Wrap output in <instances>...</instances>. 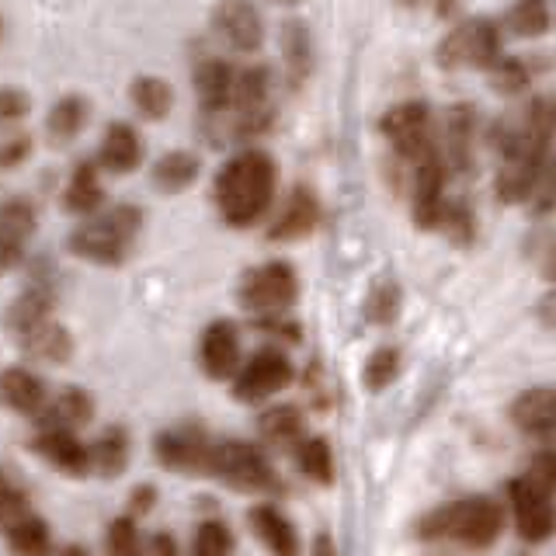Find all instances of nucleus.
Instances as JSON below:
<instances>
[{
  "label": "nucleus",
  "instance_id": "f257e3e1",
  "mask_svg": "<svg viewBox=\"0 0 556 556\" xmlns=\"http://www.w3.org/2000/svg\"><path fill=\"white\" fill-rule=\"evenodd\" d=\"M556 139V94H535L521 109L504 112L486 129V147L497 156L494 191L504 205L532 202L549 167Z\"/></svg>",
  "mask_w": 556,
  "mask_h": 556
},
{
  "label": "nucleus",
  "instance_id": "f03ea898",
  "mask_svg": "<svg viewBox=\"0 0 556 556\" xmlns=\"http://www.w3.org/2000/svg\"><path fill=\"white\" fill-rule=\"evenodd\" d=\"M278 191V164L268 150H240L216 174L213 199L226 226L248 230L268 213Z\"/></svg>",
  "mask_w": 556,
  "mask_h": 556
},
{
  "label": "nucleus",
  "instance_id": "7ed1b4c3",
  "mask_svg": "<svg viewBox=\"0 0 556 556\" xmlns=\"http://www.w3.org/2000/svg\"><path fill=\"white\" fill-rule=\"evenodd\" d=\"M504 532V508L497 497L469 494L459 501H445L439 508L414 518V539L421 543H452L469 553L491 549Z\"/></svg>",
  "mask_w": 556,
  "mask_h": 556
},
{
  "label": "nucleus",
  "instance_id": "20e7f679",
  "mask_svg": "<svg viewBox=\"0 0 556 556\" xmlns=\"http://www.w3.org/2000/svg\"><path fill=\"white\" fill-rule=\"evenodd\" d=\"M143 230V208L132 202H118L112 208H98L70 233V251L94 265H122L132 243Z\"/></svg>",
  "mask_w": 556,
  "mask_h": 556
},
{
  "label": "nucleus",
  "instance_id": "39448f33",
  "mask_svg": "<svg viewBox=\"0 0 556 556\" xmlns=\"http://www.w3.org/2000/svg\"><path fill=\"white\" fill-rule=\"evenodd\" d=\"M501 56L504 31L494 17H463L434 46V63L448 70V74H459V70H480V74H486Z\"/></svg>",
  "mask_w": 556,
  "mask_h": 556
},
{
  "label": "nucleus",
  "instance_id": "423d86ee",
  "mask_svg": "<svg viewBox=\"0 0 556 556\" xmlns=\"http://www.w3.org/2000/svg\"><path fill=\"white\" fill-rule=\"evenodd\" d=\"M205 477H216L226 486L243 494H278L282 491V480H278L275 466L268 463V456L251 442H213V452H208V466Z\"/></svg>",
  "mask_w": 556,
  "mask_h": 556
},
{
  "label": "nucleus",
  "instance_id": "0eeeda50",
  "mask_svg": "<svg viewBox=\"0 0 556 556\" xmlns=\"http://www.w3.org/2000/svg\"><path fill=\"white\" fill-rule=\"evenodd\" d=\"M237 300L261 320L286 317L292 303L300 300V278H295V268L289 261H265V265L251 268L240 278Z\"/></svg>",
  "mask_w": 556,
  "mask_h": 556
},
{
  "label": "nucleus",
  "instance_id": "6e6552de",
  "mask_svg": "<svg viewBox=\"0 0 556 556\" xmlns=\"http://www.w3.org/2000/svg\"><path fill=\"white\" fill-rule=\"evenodd\" d=\"M379 132L390 143V156L400 164L421 161L428 150L439 147L428 101H400V104H393V109L382 112Z\"/></svg>",
  "mask_w": 556,
  "mask_h": 556
},
{
  "label": "nucleus",
  "instance_id": "1a4fd4ad",
  "mask_svg": "<svg viewBox=\"0 0 556 556\" xmlns=\"http://www.w3.org/2000/svg\"><path fill=\"white\" fill-rule=\"evenodd\" d=\"M508 508L521 543L539 546L556 539V497L529 477L508 480Z\"/></svg>",
  "mask_w": 556,
  "mask_h": 556
},
{
  "label": "nucleus",
  "instance_id": "9d476101",
  "mask_svg": "<svg viewBox=\"0 0 556 556\" xmlns=\"http://www.w3.org/2000/svg\"><path fill=\"white\" fill-rule=\"evenodd\" d=\"M295 379L292 362L278 348H261L257 355L248 358V365L233 376V396L240 404H257L275 393H282Z\"/></svg>",
  "mask_w": 556,
  "mask_h": 556
},
{
  "label": "nucleus",
  "instance_id": "9b49d317",
  "mask_svg": "<svg viewBox=\"0 0 556 556\" xmlns=\"http://www.w3.org/2000/svg\"><path fill=\"white\" fill-rule=\"evenodd\" d=\"M213 31L226 49L240 56H254L265 46V17L251 0H219L213 11Z\"/></svg>",
  "mask_w": 556,
  "mask_h": 556
},
{
  "label": "nucleus",
  "instance_id": "f8f14e48",
  "mask_svg": "<svg viewBox=\"0 0 556 556\" xmlns=\"http://www.w3.org/2000/svg\"><path fill=\"white\" fill-rule=\"evenodd\" d=\"M511 425L539 442V448H556V387L521 390L508 407Z\"/></svg>",
  "mask_w": 556,
  "mask_h": 556
},
{
  "label": "nucleus",
  "instance_id": "ddd939ff",
  "mask_svg": "<svg viewBox=\"0 0 556 556\" xmlns=\"http://www.w3.org/2000/svg\"><path fill=\"white\" fill-rule=\"evenodd\" d=\"M208 452H213V439L191 425L170 428L156 439V459L167 469H178V473H205Z\"/></svg>",
  "mask_w": 556,
  "mask_h": 556
},
{
  "label": "nucleus",
  "instance_id": "4468645a",
  "mask_svg": "<svg viewBox=\"0 0 556 556\" xmlns=\"http://www.w3.org/2000/svg\"><path fill=\"white\" fill-rule=\"evenodd\" d=\"M477 129H480L477 104H452L448 115H445V147H442L448 170L473 174V167H477Z\"/></svg>",
  "mask_w": 556,
  "mask_h": 556
},
{
  "label": "nucleus",
  "instance_id": "2eb2a0df",
  "mask_svg": "<svg viewBox=\"0 0 556 556\" xmlns=\"http://www.w3.org/2000/svg\"><path fill=\"white\" fill-rule=\"evenodd\" d=\"M39 226V213L28 199H8L0 205V275L11 271L17 261H22L28 240Z\"/></svg>",
  "mask_w": 556,
  "mask_h": 556
},
{
  "label": "nucleus",
  "instance_id": "dca6fc26",
  "mask_svg": "<svg viewBox=\"0 0 556 556\" xmlns=\"http://www.w3.org/2000/svg\"><path fill=\"white\" fill-rule=\"evenodd\" d=\"M195 94H199V109L205 118H219L230 112L233 104V84H237V66H230L219 56H205L195 63Z\"/></svg>",
  "mask_w": 556,
  "mask_h": 556
},
{
  "label": "nucleus",
  "instance_id": "f3484780",
  "mask_svg": "<svg viewBox=\"0 0 556 556\" xmlns=\"http://www.w3.org/2000/svg\"><path fill=\"white\" fill-rule=\"evenodd\" d=\"M320 226V199L317 191L309 185H295L289 191V199L282 205L278 219L268 226V240L275 243H292V240H303Z\"/></svg>",
  "mask_w": 556,
  "mask_h": 556
},
{
  "label": "nucleus",
  "instance_id": "a211bd4d",
  "mask_svg": "<svg viewBox=\"0 0 556 556\" xmlns=\"http://www.w3.org/2000/svg\"><path fill=\"white\" fill-rule=\"evenodd\" d=\"M199 362L208 379H230L240 372V330L233 320H213L205 327Z\"/></svg>",
  "mask_w": 556,
  "mask_h": 556
},
{
  "label": "nucleus",
  "instance_id": "6ab92c4d",
  "mask_svg": "<svg viewBox=\"0 0 556 556\" xmlns=\"http://www.w3.org/2000/svg\"><path fill=\"white\" fill-rule=\"evenodd\" d=\"M94 164L109 174H132L139 164H143V136H139L136 126H129V122H112L101 136Z\"/></svg>",
  "mask_w": 556,
  "mask_h": 556
},
{
  "label": "nucleus",
  "instance_id": "aec40b11",
  "mask_svg": "<svg viewBox=\"0 0 556 556\" xmlns=\"http://www.w3.org/2000/svg\"><path fill=\"white\" fill-rule=\"evenodd\" d=\"M35 452L70 477L91 473V448H87L74 431H39Z\"/></svg>",
  "mask_w": 556,
  "mask_h": 556
},
{
  "label": "nucleus",
  "instance_id": "412c9836",
  "mask_svg": "<svg viewBox=\"0 0 556 556\" xmlns=\"http://www.w3.org/2000/svg\"><path fill=\"white\" fill-rule=\"evenodd\" d=\"M251 529L271 556H300V532L292 521L275 508V504H257L251 508Z\"/></svg>",
  "mask_w": 556,
  "mask_h": 556
},
{
  "label": "nucleus",
  "instance_id": "4be33fe9",
  "mask_svg": "<svg viewBox=\"0 0 556 556\" xmlns=\"http://www.w3.org/2000/svg\"><path fill=\"white\" fill-rule=\"evenodd\" d=\"M0 404L17 414H39L46 407V382L22 365L4 369L0 372Z\"/></svg>",
  "mask_w": 556,
  "mask_h": 556
},
{
  "label": "nucleus",
  "instance_id": "5701e85b",
  "mask_svg": "<svg viewBox=\"0 0 556 556\" xmlns=\"http://www.w3.org/2000/svg\"><path fill=\"white\" fill-rule=\"evenodd\" d=\"M261 439H265L271 448H289L295 452L300 448V442L306 439V417L300 407L292 404H278V407H268L265 414H261Z\"/></svg>",
  "mask_w": 556,
  "mask_h": 556
},
{
  "label": "nucleus",
  "instance_id": "b1692460",
  "mask_svg": "<svg viewBox=\"0 0 556 556\" xmlns=\"http://www.w3.org/2000/svg\"><path fill=\"white\" fill-rule=\"evenodd\" d=\"M39 414H42V431H77L94 417V400L84 390L70 387Z\"/></svg>",
  "mask_w": 556,
  "mask_h": 556
},
{
  "label": "nucleus",
  "instance_id": "393cba45",
  "mask_svg": "<svg viewBox=\"0 0 556 556\" xmlns=\"http://www.w3.org/2000/svg\"><path fill=\"white\" fill-rule=\"evenodd\" d=\"M98 164L94 161H80L74 167L66 181V191H63V208L66 213H77V216H94L101 202H104V188H101V178H98Z\"/></svg>",
  "mask_w": 556,
  "mask_h": 556
},
{
  "label": "nucleus",
  "instance_id": "a878e982",
  "mask_svg": "<svg viewBox=\"0 0 556 556\" xmlns=\"http://www.w3.org/2000/svg\"><path fill=\"white\" fill-rule=\"evenodd\" d=\"M202 174V161L191 150H167L161 161L153 164V185L164 195H178V191L191 188Z\"/></svg>",
  "mask_w": 556,
  "mask_h": 556
},
{
  "label": "nucleus",
  "instance_id": "bb28decb",
  "mask_svg": "<svg viewBox=\"0 0 556 556\" xmlns=\"http://www.w3.org/2000/svg\"><path fill=\"white\" fill-rule=\"evenodd\" d=\"M52 306H56V292L49 286H31L14 300V306L8 309V324L17 338L28 334L31 327H39L46 320H52Z\"/></svg>",
  "mask_w": 556,
  "mask_h": 556
},
{
  "label": "nucleus",
  "instance_id": "cd10ccee",
  "mask_svg": "<svg viewBox=\"0 0 556 556\" xmlns=\"http://www.w3.org/2000/svg\"><path fill=\"white\" fill-rule=\"evenodd\" d=\"M282 60H286V74L292 87H300L313 74V35L306 22L282 25Z\"/></svg>",
  "mask_w": 556,
  "mask_h": 556
},
{
  "label": "nucleus",
  "instance_id": "c85d7f7f",
  "mask_svg": "<svg viewBox=\"0 0 556 556\" xmlns=\"http://www.w3.org/2000/svg\"><path fill=\"white\" fill-rule=\"evenodd\" d=\"M87 118H91V104H87L80 94H66L49 109L46 132L52 143H74V139L84 132Z\"/></svg>",
  "mask_w": 556,
  "mask_h": 556
},
{
  "label": "nucleus",
  "instance_id": "c756f323",
  "mask_svg": "<svg viewBox=\"0 0 556 556\" xmlns=\"http://www.w3.org/2000/svg\"><path fill=\"white\" fill-rule=\"evenodd\" d=\"M515 39H539L549 31V8L546 0H515V4L501 14L497 22Z\"/></svg>",
  "mask_w": 556,
  "mask_h": 556
},
{
  "label": "nucleus",
  "instance_id": "7c9ffc66",
  "mask_svg": "<svg viewBox=\"0 0 556 556\" xmlns=\"http://www.w3.org/2000/svg\"><path fill=\"white\" fill-rule=\"evenodd\" d=\"M129 98H132V109L150 122L167 118V112L174 109V87L164 77H153V74L136 77Z\"/></svg>",
  "mask_w": 556,
  "mask_h": 556
},
{
  "label": "nucleus",
  "instance_id": "2f4dec72",
  "mask_svg": "<svg viewBox=\"0 0 556 556\" xmlns=\"http://www.w3.org/2000/svg\"><path fill=\"white\" fill-rule=\"evenodd\" d=\"M4 532H8V546H11L14 556H49V549H52L49 526L42 518L28 515V511L22 518H14Z\"/></svg>",
  "mask_w": 556,
  "mask_h": 556
},
{
  "label": "nucleus",
  "instance_id": "473e14b6",
  "mask_svg": "<svg viewBox=\"0 0 556 556\" xmlns=\"http://www.w3.org/2000/svg\"><path fill=\"white\" fill-rule=\"evenodd\" d=\"M486 84H491V91L501 94V98H518L526 94L532 87V63L526 56H504L486 70Z\"/></svg>",
  "mask_w": 556,
  "mask_h": 556
},
{
  "label": "nucleus",
  "instance_id": "72a5a7b5",
  "mask_svg": "<svg viewBox=\"0 0 556 556\" xmlns=\"http://www.w3.org/2000/svg\"><path fill=\"white\" fill-rule=\"evenodd\" d=\"M25 352L35 355L39 362H63L70 358V330L60 327L56 320H46L39 327H31L28 334H22Z\"/></svg>",
  "mask_w": 556,
  "mask_h": 556
},
{
  "label": "nucleus",
  "instance_id": "f704fd0d",
  "mask_svg": "<svg viewBox=\"0 0 556 556\" xmlns=\"http://www.w3.org/2000/svg\"><path fill=\"white\" fill-rule=\"evenodd\" d=\"M126 466H129V434L122 428H109L91 445V469H98L101 477H118Z\"/></svg>",
  "mask_w": 556,
  "mask_h": 556
},
{
  "label": "nucleus",
  "instance_id": "c9c22d12",
  "mask_svg": "<svg viewBox=\"0 0 556 556\" xmlns=\"http://www.w3.org/2000/svg\"><path fill=\"white\" fill-rule=\"evenodd\" d=\"M400 309H404V289H400L393 278H379V282L365 295V320L376 327H390L396 324Z\"/></svg>",
  "mask_w": 556,
  "mask_h": 556
},
{
  "label": "nucleus",
  "instance_id": "e433bc0d",
  "mask_svg": "<svg viewBox=\"0 0 556 556\" xmlns=\"http://www.w3.org/2000/svg\"><path fill=\"white\" fill-rule=\"evenodd\" d=\"M295 466L313 483L320 486L334 483V452H330L327 439H303L300 448H295Z\"/></svg>",
  "mask_w": 556,
  "mask_h": 556
},
{
  "label": "nucleus",
  "instance_id": "4c0bfd02",
  "mask_svg": "<svg viewBox=\"0 0 556 556\" xmlns=\"http://www.w3.org/2000/svg\"><path fill=\"white\" fill-rule=\"evenodd\" d=\"M400 369H404V355H400V348H393V344L376 348V352L365 358V365H362L365 390L379 393V390L393 387V382L400 379Z\"/></svg>",
  "mask_w": 556,
  "mask_h": 556
},
{
  "label": "nucleus",
  "instance_id": "58836bf2",
  "mask_svg": "<svg viewBox=\"0 0 556 556\" xmlns=\"http://www.w3.org/2000/svg\"><path fill=\"white\" fill-rule=\"evenodd\" d=\"M439 233H445L456 248H469L477 240V213L473 205L463 202V199H448L445 202V213L439 223Z\"/></svg>",
  "mask_w": 556,
  "mask_h": 556
},
{
  "label": "nucleus",
  "instance_id": "ea45409f",
  "mask_svg": "<svg viewBox=\"0 0 556 556\" xmlns=\"http://www.w3.org/2000/svg\"><path fill=\"white\" fill-rule=\"evenodd\" d=\"M233 553V532L226 521L208 518L199 526L195 539H191V556H230Z\"/></svg>",
  "mask_w": 556,
  "mask_h": 556
},
{
  "label": "nucleus",
  "instance_id": "a19ab883",
  "mask_svg": "<svg viewBox=\"0 0 556 556\" xmlns=\"http://www.w3.org/2000/svg\"><path fill=\"white\" fill-rule=\"evenodd\" d=\"M109 553L112 556H143V539L132 518H115L109 526Z\"/></svg>",
  "mask_w": 556,
  "mask_h": 556
},
{
  "label": "nucleus",
  "instance_id": "79ce46f5",
  "mask_svg": "<svg viewBox=\"0 0 556 556\" xmlns=\"http://www.w3.org/2000/svg\"><path fill=\"white\" fill-rule=\"evenodd\" d=\"M529 480H535L543 491L556 497V448H535L529 459Z\"/></svg>",
  "mask_w": 556,
  "mask_h": 556
},
{
  "label": "nucleus",
  "instance_id": "37998d69",
  "mask_svg": "<svg viewBox=\"0 0 556 556\" xmlns=\"http://www.w3.org/2000/svg\"><path fill=\"white\" fill-rule=\"evenodd\" d=\"M31 112V98L17 87H0V126H11V122H22Z\"/></svg>",
  "mask_w": 556,
  "mask_h": 556
},
{
  "label": "nucleus",
  "instance_id": "c03bdc74",
  "mask_svg": "<svg viewBox=\"0 0 556 556\" xmlns=\"http://www.w3.org/2000/svg\"><path fill=\"white\" fill-rule=\"evenodd\" d=\"M28 511V504H25V494L17 491V486L8 480V477H0V526H11L14 518H22Z\"/></svg>",
  "mask_w": 556,
  "mask_h": 556
},
{
  "label": "nucleus",
  "instance_id": "a18cd8bd",
  "mask_svg": "<svg viewBox=\"0 0 556 556\" xmlns=\"http://www.w3.org/2000/svg\"><path fill=\"white\" fill-rule=\"evenodd\" d=\"M31 153V139L28 136H11L0 143V170H11L17 164H25Z\"/></svg>",
  "mask_w": 556,
  "mask_h": 556
},
{
  "label": "nucleus",
  "instance_id": "49530a36",
  "mask_svg": "<svg viewBox=\"0 0 556 556\" xmlns=\"http://www.w3.org/2000/svg\"><path fill=\"white\" fill-rule=\"evenodd\" d=\"M535 320L543 324L546 330H556V286L539 295V303H535Z\"/></svg>",
  "mask_w": 556,
  "mask_h": 556
},
{
  "label": "nucleus",
  "instance_id": "de8ad7c7",
  "mask_svg": "<svg viewBox=\"0 0 556 556\" xmlns=\"http://www.w3.org/2000/svg\"><path fill=\"white\" fill-rule=\"evenodd\" d=\"M539 275H543L549 286H556V233L546 240L543 254H539Z\"/></svg>",
  "mask_w": 556,
  "mask_h": 556
},
{
  "label": "nucleus",
  "instance_id": "09e8293b",
  "mask_svg": "<svg viewBox=\"0 0 556 556\" xmlns=\"http://www.w3.org/2000/svg\"><path fill=\"white\" fill-rule=\"evenodd\" d=\"M153 501H156V491H153V486H136V491H132V501H129V508H132L136 515H143V511L153 508Z\"/></svg>",
  "mask_w": 556,
  "mask_h": 556
},
{
  "label": "nucleus",
  "instance_id": "8fccbe9b",
  "mask_svg": "<svg viewBox=\"0 0 556 556\" xmlns=\"http://www.w3.org/2000/svg\"><path fill=\"white\" fill-rule=\"evenodd\" d=\"M150 553H153V556H181V553H178V543H174V535H167V532H156V535H153Z\"/></svg>",
  "mask_w": 556,
  "mask_h": 556
},
{
  "label": "nucleus",
  "instance_id": "3c124183",
  "mask_svg": "<svg viewBox=\"0 0 556 556\" xmlns=\"http://www.w3.org/2000/svg\"><path fill=\"white\" fill-rule=\"evenodd\" d=\"M309 556H338V546H334V539H330V532H317Z\"/></svg>",
  "mask_w": 556,
  "mask_h": 556
},
{
  "label": "nucleus",
  "instance_id": "603ef678",
  "mask_svg": "<svg viewBox=\"0 0 556 556\" xmlns=\"http://www.w3.org/2000/svg\"><path fill=\"white\" fill-rule=\"evenodd\" d=\"M459 11V0H439V4H434V14L439 17H452Z\"/></svg>",
  "mask_w": 556,
  "mask_h": 556
},
{
  "label": "nucleus",
  "instance_id": "864d4df0",
  "mask_svg": "<svg viewBox=\"0 0 556 556\" xmlns=\"http://www.w3.org/2000/svg\"><path fill=\"white\" fill-rule=\"evenodd\" d=\"M60 556H91V553H87L84 546H66V549H63Z\"/></svg>",
  "mask_w": 556,
  "mask_h": 556
},
{
  "label": "nucleus",
  "instance_id": "5fc2aeb1",
  "mask_svg": "<svg viewBox=\"0 0 556 556\" xmlns=\"http://www.w3.org/2000/svg\"><path fill=\"white\" fill-rule=\"evenodd\" d=\"M396 4H404V8H417L421 0H396Z\"/></svg>",
  "mask_w": 556,
  "mask_h": 556
},
{
  "label": "nucleus",
  "instance_id": "6e6d98bb",
  "mask_svg": "<svg viewBox=\"0 0 556 556\" xmlns=\"http://www.w3.org/2000/svg\"><path fill=\"white\" fill-rule=\"evenodd\" d=\"M275 4H300V0H275Z\"/></svg>",
  "mask_w": 556,
  "mask_h": 556
},
{
  "label": "nucleus",
  "instance_id": "4d7b16f0",
  "mask_svg": "<svg viewBox=\"0 0 556 556\" xmlns=\"http://www.w3.org/2000/svg\"><path fill=\"white\" fill-rule=\"evenodd\" d=\"M553 174H556V164H553Z\"/></svg>",
  "mask_w": 556,
  "mask_h": 556
}]
</instances>
